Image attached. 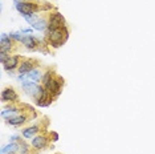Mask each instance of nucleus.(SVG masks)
<instances>
[{"instance_id":"412c9836","label":"nucleus","mask_w":155,"mask_h":154,"mask_svg":"<svg viewBox=\"0 0 155 154\" xmlns=\"http://www.w3.org/2000/svg\"><path fill=\"white\" fill-rule=\"evenodd\" d=\"M27 150H28L27 145H21V153H24V154H25V153H27Z\"/></svg>"},{"instance_id":"dca6fc26","label":"nucleus","mask_w":155,"mask_h":154,"mask_svg":"<svg viewBox=\"0 0 155 154\" xmlns=\"http://www.w3.org/2000/svg\"><path fill=\"white\" fill-rule=\"evenodd\" d=\"M32 27L35 28V29H37V31H44L45 28L48 27V24H47V22H45L44 19H38Z\"/></svg>"},{"instance_id":"a211bd4d","label":"nucleus","mask_w":155,"mask_h":154,"mask_svg":"<svg viewBox=\"0 0 155 154\" xmlns=\"http://www.w3.org/2000/svg\"><path fill=\"white\" fill-rule=\"evenodd\" d=\"M24 19H25L27 22L31 24V25H33V24H35V23H36L37 20H38V19H37V17L35 16V15H28V16H24Z\"/></svg>"},{"instance_id":"1a4fd4ad","label":"nucleus","mask_w":155,"mask_h":154,"mask_svg":"<svg viewBox=\"0 0 155 154\" xmlns=\"http://www.w3.org/2000/svg\"><path fill=\"white\" fill-rule=\"evenodd\" d=\"M47 138L44 137V136H38V137H35L33 138V141H32V145H33V148H36V149H43L47 146Z\"/></svg>"},{"instance_id":"4be33fe9","label":"nucleus","mask_w":155,"mask_h":154,"mask_svg":"<svg viewBox=\"0 0 155 154\" xmlns=\"http://www.w3.org/2000/svg\"><path fill=\"white\" fill-rule=\"evenodd\" d=\"M52 136H53V139H54V141H57V139H58V136L56 134V133H53V134H52Z\"/></svg>"},{"instance_id":"423d86ee","label":"nucleus","mask_w":155,"mask_h":154,"mask_svg":"<svg viewBox=\"0 0 155 154\" xmlns=\"http://www.w3.org/2000/svg\"><path fill=\"white\" fill-rule=\"evenodd\" d=\"M17 64H19V56H9L3 65H4L5 71H12L17 66Z\"/></svg>"},{"instance_id":"5701e85b","label":"nucleus","mask_w":155,"mask_h":154,"mask_svg":"<svg viewBox=\"0 0 155 154\" xmlns=\"http://www.w3.org/2000/svg\"><path fill=\"white\" fill-rule=\"evenodd\" d=\"M8 154H15V153H8Z\"/></svg>"},{"instance_id":"9b49d317","label":"nucleus","mask_w":155,"mask_h":154,"mask_svg":"<svg viewBox=\"0 0 155 154\" xmlns=\"http://www.w3.org/2000/svg\"><path fill=\"white\" fill-rule=\"evenodd\" d=\"M27 79L29 80V81L37 82L38 80L43 79V75H41V72L38 71V69H32L31 72H28V73H27Z\"/></svg>"},{"instance_id":"6e6552de","label":"nucleus","mask_w":155,"mask_h":154,"mask_svg":"<svg viewBox=\"0 0 155 154\" xmlns=\"http://www.w3.org/2000/svg\"><path fill=\"white\" fill-rule=\"evenodd\" d=\"M17 99V94L13 89L8 88V89H4L2 92V100L3 101H15Z\"/></svg>"},{"instance_id":"ddd939ff","label":"nucleus","mask_w":155,"mask_h":154,"mask_svg":"<svg viewBox=\"0 0 155 154\" xmlns=\"http://www.w3.org/2000/svg\"><path fill=\"white\" fill-rule=\"evenodd\" d=\"M25 116H16V117H9L8 120H7V122H8L9 125H15V126H17V125H21L25 122Z\"/></svg>"},{"instance_id":"f8f14e48","label":"nucleus","mask_w":155,"mask_h":154,"mask_svg":"<svg viewBox=\"0 0 155 154\" xmlns=\"http://www.w3.org/2000/svg\"><path fill=\"white\" fill-rule=\"evenodd\" d=\"M21 43L25 45L27 48H29V49H33V48L36 47V44H37V40H36V38H35L33 36L28 35V36H25V37L21 38Z\"/></svg>"},{"instance_id":"aec40b11","label":"nucleus","mask_w":155,"mask_h":154,"mask_svg":"<svg viewBox=\"0 0 155 154\" xmlns=\"http://www.w3.org/2000/svg\"><path fill=\"white\" fill-rule=\"evenodd\" d=\"M23 33H31L32 35V28H25V29H21Z\"/></svg>"},{"instance_id":"20e7f679","label":"nucleus","mask_w":155,"mask_h":154,"mask_svg":"<svg viewBox=\"0 0 155 154\" xmlns=\"http://www.w3.org/2000/svg\"><path fill=\"white\" fill-rule=\"evenodd\" d=\"M65 27V19L64 16L60 12L52 13L49 17V23H48V28L49 29H56V28H62Z\"/></svg>"},{"instance_id":"f3484780","label":"nucleus","mask_w":155,"mask_h":154,"mask_svg":"<svg viewBox=\"0 0 155 154\" xmlns=\"http://www.w3.org/2000/svg\"><path fill=\"white\" fill-rule=\"evenodd\" d=\"M19 112V109L17 108H8V109H5V110H3L2 112V116L3 117H5V116H11V114H13V113H17Z\"/></svg>"},{"instance_id":"f03ea898","label":"nucleus","mask_w":155,"mask_h":154,"mask_svg":"<svg viewBox=\"0 0 155 154\" xmlns=\"http://www.w3.org/2000/svg\"><path fill=\"white\" fill-rule=\"evenodd\" d=\"M43 81H44V86L47 88V90L52 94V96H58V94L61 93V89H62L61 84H60L56 79L52 77L51 72L45 73L43 76Z\"/></svg>"},{"instance_id":"9d476101","label":"nucleus","mask_w":155,"mask_h":154,"mask_svg":"<svg viewBox=\"0 0 155 154\" xmlns=\"http://www.w3.org/2000/svg\"><path fill=\"white\" fill-rule=\"evenodd\" d=\"M33 68V61H31V60H27V61H23L21 64H20L19 66V72H20V75H24V73H28V72H31Z\"/></svg>"},{"instance_id":"4468645a","label":"nucleus","mask_w":155,"mask_h":154,"mask_svg":"<svg viewBox=\"0 0 155 154\" xmlns=\"http://www.w3.org/2000/svg\"><path fill=\"white\" fill-rule=\"evenodd\" d=\"M17 149H19V146L16 145V143H9V145H7V146H4V148L2 149V154H8V153H16L17 152Z\"/></svg>"},{"instance_id":"2eb2a0df","label":"nucleus","mask_w":155,"mask_h":154,"mask_svg":"<svg viewBox=\"0 0 155 154\" xmlns=\"http://www.w3.org/2000/svg\"><path fill=\"white\" fill-rule=\"evenodd\" d=\"M38 132V126H31V128H27L23 130V136L25 138H31L35 136V133Z\"/></svg>"},{"instance_id":"6ab92c4d","label":"nucleus","mask_w":155,"mask_h":154,"mask_svg":"<svg viewBox=\"0 0 155 154\" xmlns=\"http://www.w3.org/2000/svg\"><path fill=\"white\" fill-rule=\"evenodd\" d=\"M8 36L12 37V38H15V40H17V41H21V38H23L21 32H11Z\"/></svg>"},{"instance_id":"0eeeda50","label":"nucleus","mask_w":155,"mask_h":154,"mask_svg":"<svg viewBox=\"0 0 155 154\" xmlns=\"http://www.w3.org/2000/svg\"><path fill=\"white\" fill-rule=\"evenodd\" d=\"M0 48H2V52L7 53L9 49H11V41H9V36L7 33H2V38H0Z\"/></svg>"},{"instance_id":"f257e3e1","label":"nucleus","mask_w":155,"mask_h":154,"mask_svg":"<svg viewBox=\"0 0 155 154\" xmlns=\"http://www.w3.org/2000/svg\"><path fill=\"white\" fill-rule=\"evenodd\" d=\"M48 37H49V40H51L52 45H53L54 48H58V47H61V45L65 43L66 38H68V31H66L65 27L56 28V29H49Z\"/></svg>"},{"instance_id":"7ed1b4c3","label":"nucleus","mask_w":155,"mask_h":154,"mask_svg":"<svg viewBox=\"0 0 155 154\" xmlns=\"http://www.w3.org/2000/svg\"><path fill=\"white\" fill-rule=\"evenodd\" d=\"M16 9L20 12L21 16H28V15H35V12L38 9V5L37 4H33V3H24V2H20L15 4Z\"/></svg>"},{"instance_id":"39448f33","label":"nucleus","mask_w":155,"mask_h":154,"mask_svg":"<svg viewBox=\"0 0 155 154\" xmlns=\"http://www.w3.org/2000/svg\"><path fill=\"white\" fill-rule=\"evenodd\" d=\"M23 89H24V92H25L28 96H33V97H37L38 96V93H40V86L37 85L36 82H33V81H24L23 82Z\"/></svg>"}]
</instances>
